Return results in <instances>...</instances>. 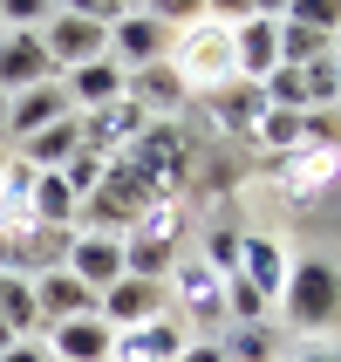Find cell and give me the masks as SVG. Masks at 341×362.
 I'll return each mask as SVG.
<instances>
[{
  "instance_id": "6da1fadb",
  "label": "cell",
  "mask_w": 341,
  "mask_h": 362,
  "mask_svg": "<svg viewBox=\"0 0 341 362\" xmlns=\"http://www.w3.org/2000/svg\"><path fill=\"white\" fill-rule=\"evenodd\" d=\"M116 164H130L157 199H178L184 178H191V137H184L178 123H143L137 137L116 151Z\"/></svg>"
},
{
  "instance_id": "7a4b0ae2",
  "label": "cell",
  "mask_w": 341,
  "mask_h": 362,
  "mask_svg": "<svg viewBox=\"0 0 341 362\" xmlns=\"http://www.w3.org/2000/svg\"><path fill=\"white\" fill-rule=\"evenodd\" d=\"M150 205H164V199L137 178V171H130V164L109 158V164H102V185L76 205V219L89 226V233H102V240H116V233H130V226H137Z\"/></svg>"
},
{
  "instance_id": "3957f363",
  "label": "cell",
  "mask_w": 341,
  "mask_h": 362,
  "mask_svg": "<svg viewBox=\"0 0 341 362\" xmlns=\"http://www.w3.org/2000/svg\"><path fill=\"white\" fill-rule=\"evenodd\" d=\"M184 89H225V82H239V62H232V21L205 14L191 21L178 35V55H171Z\"/></svg>"
},
{
  "instance_id": "277c9868",
  "label": "cell",
  "mask_w": 341,
  "mask_h": 362,
  "mask_svg": "<svg viewBox=\"0 0 341 362\" xmlns=\"http://www.w3.org/2000/svg\"><path fill=\"white\" fill-rule=\"evenodd\" d=\"M41 48H48V62H55V76L61 69H89V62L109 55V28L89 21L82 7H55L48 28H41Z\"/></svg>"
},
{
  "instance_id": "5b68a950",
  "label": "cell",
  "mask_w": 341,
  "mask_h": 362,
  "mask_svg": "<svg viewBox=\"0 0 341 362\" xmlns=\"http://www.w3.org/2000/svg\"><path fill=\"white\" fill-rule=\"evenodd\" d=\"M280 301H287V315H294V328H321L328 315H335V301H341L335 267H328V260H301L294 274H287Z\"/></svg>"
},
{
  "instance_id": "8992f818",
  "label": "cell",
  "mask_w": 341,
  "mask_h": 362,
  "mask_svg": "<svg viewBox=\"0 0 341 362\" xmlns=\"http://www.w3.org/2000/svg\"><path fill=\"white\" fill-rule=\"evenodd\" d=\"M164 41H171L164 14H150V7H123V21L109 28V62H116L123 76H130V69H150V62H164Z\"/></svg>"
},
{
  "instance_id": "52a82bcc",
  "label": "cell",
  "mask_w": 341,
  "mask_h": 362,
  "mask_svg": "<svg viewBox=\"0 0 341 362\" xmlns=\"http://www.w3.org/2000/svg\"><path fill=\"white\" fill-rule=\"evenodd\" d=\"M96 322L109 328V335L143 328V322H164V281H130V274H123L116 287L96 294Z\"/></svg>"
},
{
  "instance_id": "ba28073f",
  "label": "cell",
  "mask_w": 341,
  "mask_h": 362,
  "mask_svg": "<svg viewBox=\"0 0 341 362\" xmlns=\"http://www.w3.org/2000/svg\"><path fill=\"white\" fill-rule=\"evenodd\" d=\"M7 246V267L0 274H68V246H76V233L68 226H28V233H14V240H0Z\"/></svg>"
},
{
  "instance_id": "9c48e42d",
  "label": "cell",
  "mask_w": 341,
  "mask_h": 362,
  "mask_svg": "<svg viewBox=\"0 0 341 362\" xmlns=\"http://www.w3.org/2000/svg\"><path fill=\"white\" fill-rule=\"evenodd\" d=\"M41 82H55V62H48L41 35H28V28L0 35V96H20V89H41Z\"/></svg>"
},
{
  "instance_id": "30bf717a",
  "label": "cell",
  "mask_w": 341,
  "mask_h": 362,
  "mask_svg": "<svg viewBox=\"0 0 341 362\" xmlns=\"http://www.w3.org/2000/svg\"><path fill=\"white\" fill-rule=\"evenodd\" d=\"M143 123H150V117H143L137 103H130V96H116V103H102V110H89V117H82V151L109 164V158L123 151V144H130V137L143 130Z\"/></svg>"
},
{
  "instance_id": "8fae6325",
  "label": "cell",
  "mask_w": 341,
  "mask_h": 362,
  "mask_svg": "<svg viewBox=\"0 0 341 362\" xmlns=\"http://www.w3.org/2000/svg\"><path fill=\"white\" fill-rule=\"evenodd\" d=\"M232 62H239V82H266L280 69V28H273V14L232 21Z\"/></svg>"
},
{
  "instance_id": "7c38bea8",
  "label": "cell",
  "mask_w": 341,
  "mask_h": 362,
  "mask_svg": "<svg viewBox=\"0 0 341 362\" xmlns=\"http://www.w3.org/2000/svg\"><path fill=\"white\" fill-rule=\"evenodd\" d=\"M335 171H341V151H287V158H273V192L307 205L314 192H328Z\"/></svg>"
},
{
  "instance_id": "4fadbf2b",
  "label": "cell",
  "mask_w": 341,
  "mask_h": 362,
  "mask_svg": "<svg viewBox=\"0 0 341 362\" xmlns=\"http://www.w3.org/2000/svg\"><path fill=\"white\" fill-rule=\"evenodd\" d=\"M123 96L137 103L150 123H171L184 110V82H178L171 62H150V69H130V76H123Z\"/></svg>"
},
{
  "instance_id": "5bb4252c",
  "label": "cell",
  "mask_w": 341,
  "mask_h": 362,
  "mask_svg": "<svg viewBox=\"0 0 341 362\" xmlns=\"http://www.w3.org/2000/svg\"><path fill=\"white\" fill-rule=\"evenodd\" d=\"M171 301H178L184 315H198V322H219L225 315V281L198 253H191V260H171Z\"/></svg>"
},
{
  "instance_id": "9a60e30c",
  "label": "cell",
  "mask_w": 341,
  "mask_h": 362,
  "mask_svg": "<svg viewBox=\"0 0 341 362\" xmlns=\"http://www.w3.org/2000/svg\"><path fill=\"white\" fill-rule=\"evenodd\" d=\"M212 123H219L225 137L253 144V137H260V123H266V96H260V82H225V89H212Z\"/></svg>"
},
{
  "instance_id": "2e32d148",
  "label": "cell",
  "mask_w": 341,
  "mask_h": 362,
  "mask_svg": "<svg viewBox=\"0 0 341 362\" xmlns=\"http://www.w3.org/2000/svg\"><path fill=\"white\" fill-rule=\"evenodd\" d=\"M68 274H76L89 294L116 287V281H123V240H102V233H76V246H68Z\"/></svg>"
},
{
  "instance_id": "e0dca14e",
  "label": "cell",
  "mask_w": 341,
  "mask_h": 362,
  "mask_svg": "<svg viewBox=\"0 0 341 362\" xmlns=\"http://www.w3.org/2000/svg\"><path fill=\"white\" fill-rule=\"evenodd\" d=\"M287 274H294V260H287L280 240H266V233H253V240H239V281L260 294V301H273L287 287Z\"/></svg>"
},
{
  "instance_id": "ac0fdd59",
  "label": "cell",
  "mask_w": 341,
  "mask_h": 362,
  "mask_svg": "<svg viewBox=\"0 0 341 362\" xmlns=\"http://www.w3.org/2000/svg\"><path fill=\"white\" fill-rule=\"evenodd\" d=\"M178 349H184L178 322H143V328L109 335V362H178Z\"/></svg>"
},
{
  "instance_id": "d6986e66",
  "label": "cell",
  "mask_w": 341,
  "mask_h": 362,
  "mask_svg": "<svg viewBox=\"0 0 341 362\" xmlns=\"http://www.w3.org/2000/svg\"><path fill=\"white\" fill-rule=\"evenodd\" d=\"M35 287V315L41 322H82V315H96V294L76 281V274H41V281H28Z\"/></svg>"
},
{
  "instance_id": "ffe728a7",
  "label": "cell",
  "mask_w": 341,
  "mask_h": 362,
  "mask_svg": "<svg viewBox=\"0 0 341 362\" xmlns=\"http://www.w3.org/2000/svg\"><path fill=\"white\" fill-rule=\"evenodd\" d=\"M68 117V89L61 82H41V89H20V96H7V130L14 137H35V130H48V123Z\"/></svg>"
},
{
  "instance_id": "44dd1931",
  "label": "cell",
  "mask_w": 341,
  "mask_h": 362,
  "mask_svg": "<svg viewBox=\"0 0 341 362\" xmlns=\"http://www.w3.org/2000/svg\"><path fill=\"white\" fill-rule=\"evenodd\" d=\"M20 151H28V158H20L28 171H61V164L82 151V117H61V123H48V130H35Z\"/></svg>"
},
{
  "instance_id": "7402d4cb",
  "label": "cell",
  "mask_w": 341,
  "mask_h": 362,
  "mask_svg": "<svg viewBox=\"0 0 341 362\" xmlns=\"http://www.w3.org/2000/svg\"><path fill=\"white\" fill-rule=\"evenodd\" d=\"M178 233H184V212H178V199H164V205H150V212L130 226V240H123V246H143V253H164V260H171Z\"/></svg>"
},
{
  "instance_id": "603a6c76",
  "label": "cell",
  "mask_w": 341,
  "mask_h": 362,
  "mask_svg": "<svg viewBox=\"0 0 341 362\" xmlns=\"http://www.w3.org/2000/svg\"><path fill=\"white\" fill-rule=\"evenodd\" d=\"M123 96V69L109 55L89 62V69H68V103H82V110H102V103Z\"/></svg>"
},
{
  "instance_id": "cb8c5ba5",
  "label": "cell",
  "mask_w": 341,
  "mask_h": 362,
  "mask_svg": "<svg viewBox=\"0 0 341 362\" xmlns=\"http://www.w3.org/2000/svg\"><path fill=\"white\" fill-rule=\"evenodd\" d=\"M28 219H35V226H76V192H68L55 171H35V192H28Z\"/></svg>"
},
{
  "instance_id": "d4e9b609",
  "label": "cell",
  "mask_w": 341,
  "mask_h": 362,
  "mask_svg": "<svg viewBox=\"0 0 341 362\" xmlns=\"http://www.w3.org/2000/svg\"><path fill=\"white\" fill-rule=\"evenodd\" d=\"M55 356H68V362H109V328H102L96 315L61 322L55 328Z\"/></svg>"
},
{
  "instance_id": "484cf974",
  "label": "cell",
  "mask_w": 341,
  "mask_h": 362,
  "mask_svg": "<svg viewBox=\"0 0 341 362\" xmlns=\"http://www.w3.org/2000/svg\"><path fill=\"white\" fill-rule=\"evenodd\" d=\"M266 14H273V7H266ZM273 28H280V62L287 69H307V62L335 55V35H314V28H301V21H287V14H273Z\"/></svg>"
},
{
  "instance_id": "4316f807",
  "label": "cell",
  "mask_w": 341,
  "mask_h": 362,
  "mask_svg": "<svg viewBox=\"0 0 341 362\" xmlns=\"http://www.w3.org/2000/svg\"><path fill=\"white\" fill-rule=\"evenodd\" d=\"M0 322L14 328V335L41 322V315H35V287L20 281V274H0Z\"/></svg>"
},
{
  "instance_id": "83f0119b",
  "label": "cell",
  "mask_w": 341,
  "mask_h": 362,
  "mask_svg": "<svg viewBox=\"0 0 341 362\" xmlns=\"http://www.w3.org/2000/svg\"><path fill=\"white\" fill-rule=\"evenodd\" d=\"M273 14L301 21V28H314V35H335L341 28V0H287V7H273Z\"/></svg>"
},
{
  "instance_id": "f1b7e54d",
  "label": "cell",
  "mask_w": 341,
  "mask_h": 362,
  "mask_svg": "<svg viewBox=\"0 0 341 362\" xmlns=\"http://www.w3.org/2000/svg\"><path fill=\"white\" fill-rule=\"evenodd\" d=\"M253 144H273V158H287V151H301V117H287V110H266L260 137Z\"/></svg>"
},
{
  "instance_id": "f546056e",
  "label": "cell",
  "mask_w": 341,
  "mask_h": 362,
  "mask_svg": "<svg viewBox=\"0 0 341 362\" xmlns=\"http://www.w3.org/2000/svg\"><path fill=\"white\" fill-rule=\"evenodd\" d=\"M55 178L68 185V192H76V205H82V199H89V192H96V185H102V158H89V151H76V158L61 164Z\"/></svg>"
},
{
  "instance_id": "4dcf8cb0",
  "label": "cell",
  "mask_w": 341,
  "mask_h": 362,
  "mask_svg": "<svg viewBox=\"0 0 341 362\" xmlns=\"http://www.w3.org/2000/svg\"><path fill=\"white\" fill-rule=\"evenodd\" d=\"M225 315H232V322H246V328H260V322H266V301L239 281V274L225 281Z\"/></svg>"
},
{
  "instance_id": "1f68e13d",
  "label": "cell",
  "mask_w": 341,
  "mask_h": 362,
  "mask_svg": "<svg viewBox=\"0 0 341 362\" xmlns=\"http://www.w3.org/2000/svg\"><path fill=\"white\" fill-rule=\"evenodd\" d=\"M232 356H239V362H266V356H273L266 328H239V335H232V349H225V362H232Z\"/></svg>"
},
{
  "instance_id": "d6a6232c",
  "label": "cell",
  "mask_w": 341,
  "mask_h": 362,
  "mask_svg": "<svg viewBox=\"0 0 341 362\" xmlns=\"http://www.w3.org/2000/svg\"><path fill=\"white\" fill-rule=\"evenodd\" d=\"M178 362H225V342H184Z\"/></svg>"
},
{
  "instance_id": "836d02e7",
  "label": "cell",
  "mask_w": 341,
  "mask_h": 362,
  "mask_svg": "<svg viewBox=\"0 0 341 362\" xmlns=\"http://www.w3.org/2000/svg\"><path fill=\"white\" fill-rule=\"evenodd\" d=\"M0 362H48V356H41V349H28V342H14V349H7Z\"/></svg>"
},
{
  "instance_id": "e575fe53",
  "label": "cell",
  "mask_w": 341,
  "mask_h": 362,
  "mask_svg": "<svg viewBox=\"0 0 341 362\" xmlns=\"http://www.w3.org/2000/svg\"><path fill=\"white\" fill-rule=\"evenodd\" d=\"M294 362H341V356H328V349H307V356H294Z\"/></svg>"
},
{
  "instance_id": "d590c367",
  "label": "cell",
  "mask_w": 341,
  "mask_h": 362,
  "mask_svg": "<svg viewBox=\"0 0 341 362\" xmlns=\"http://www.w3.org/2000/svg\"><path fill=\"white\" fill-rule=\"evenodd\" d=\"M20 342V335H14V328H7V322H0V356H7V349H14Z\"/></svg>"
},
{
  "instance_id": "8d00e7d4",
  "label": "cell",
  "mask_w": 341,
  "mask_h": 362,
  "mask_svg": "<svg viewBox=\"0 0 341 362\" xmlns=\"http://www.w3.org/2000/svg\"><path fill=\"white\" fill-rule=\"evenodd\" d=\"M0 137H7V96H0Z\"/></svg>"
},
{
  "instance_id": "74e56055",
  "label": "cell",
  "mask_w": 341,
  "mask_h": 362,
  "mask_svg": "<svg viewBox=\"0 0 341 362\" xmlns=\"http://www.w3.org/2000/svg\"><path fill=\"white\" fill-rule=\"evenodd\" d=\"M335 69H341V55H335Z\"/></svg>"
}]
</instances>
